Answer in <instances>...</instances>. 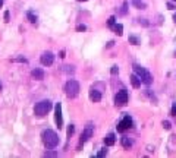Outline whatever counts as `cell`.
<instances>
[{"instance_id": "cell-1", "label": "cell", "mask_w": 176, "mask_h": 158, "mask_svg": "<svg viewBox=\"0 0 176 158\" xmlns=\"http://www.w3.org/2000/svg\"><path fill=\"white\" fill-rule=\"evenodd\" d=\"M41 138H43V143L46 145L47 148H56L57 143H59V136L54 130H50L47 129L41 133Z\"/></svg>"}, {"instance_id": "cell-2", "label": "cell", "mask_w": 176, "mask_h": 158, "mask_svg": "<svg viewBox=\"0 0 176 158\" xmlns=\"http://www.w3.org/2000/svg\"><path fill=\"white\" fill-rule=\"evenodd\" d=\"M52 101H49V100H43V101L37 102L35 107H34V113H35V116L38 117H43V116H46L47 113L52 110Z\"/></svg>"}, {"instance_id": "cell-3", "label": "cell", "mask_w": 176, "mask_h": 158, "mask_svg": "<svg viewBox=\"0 0 176 158\" xmlns=\"http://www.w3.org/2000/svg\"><path fill=\"white\" fill-rule=\"evenodd\" d=\"M134 70H135V73L140 76V79H141L142 84H145V85H150L151 82H153V76H151V73L147 70V69H144L142 66H140V65H137V63H135V65H134Z\"/></svg>"}, {"instance_id": "cell-4", "label": "cell", "mask_w": 176, "mask_h": 158, "mask_svg": "<svg viewBox=\"0 0 176 158\" xmlns=\"http://www.w3.org/2000/svg\"><path fill=\"white\" fill-rule=\"evenodd\" d=\"M65 94H66L69 98H75L78 94H79V84H78L75 79L67 81L66 85H65Z\"/></svg>"}, {"instance_id": "cell-5", "label": "cell", "mask_w": 176, "mask_h": 158, "mask_svg": "<svg viewBox=\"0 0 176 158\" xmlns=\"http://www.w3.org/2000/svg\"><path fill=\"white\" fill-rule=\"evenodd\" d=\"M126 102H128V91L126 89H120L116 94V97H114V104H116V107H123Z\"/></svg>"}, {"instance_id": "cell-6", "label": "cell", "mask_w": 176, "mask_h": 158, "mask_svg": "<svg viewBox=\"0 0 176 158\" xmlns=\"http://www.w3.org/2000/svg\"><path fill=\"white\" fill-rule=\"evenodd\" d=\"M131 128H132V119L129 116H125L118 124V132H125V130H128Z\"/></svg>"}, {"instance_id": "cell-7", "label": "cell", "mask_w": 176, "mask_h": 158, "mask_svg": "<svg viewBox=\"0 0 176 158\" xmlns=\"http://www.w3.org/2000/svg\"><path fill=\"white\" fill-rule=\"evenodd\" d=\"M54 120H56V124L59 129H62L63 126V119H62V104L57 102L56 107H54Z\"/></svg>"}, {"instance_id": "cell-8", "label": "cell", "mask_w": 176, "mask_h": 158, "mask_svg": "<svg viewBox=\"0 0 176 158\" xmlns=\"http://www.w3.org/2000/svg\"><path fill=\"white\" fill-rule=\"evenodd\" d=\"M40 61H41V65H44V66H52L53 61H54V56H53V53H50V51L43 53L41 57H40Z\"/></svg>"}, {"instance_id": "cell-9", "label": "cell", "mask_w": 176, "mask_h": 158, "mask_svg": "<svg viewBox=\"0 0 176 158\" xmlns=\"http://www.w3.org/2000/svg\"><path fill=\"white\" fill-rule=\"evenodd\" d=\"M93 130H94V128L91 126V124H88L87 128L84 129L82 135H81V141H79V142H81V145H82V143H85V142L88 141V139L93 136Z\"/></svg>"}, {"instance_id": "cell-10", "label": "cell", "mask_w": 176, "mask_h": 158, "mask_svg": "<svg viewBox=\"0 0 176 158\" xmlns=\"http://www.w3.org/2000/svg\"><path fill=\"white\" fill-rule=\"evenodd\" d=\"M90 100L93 102H99L100 100H101V94H100V91H97V89H91L90 91Z\"/></svg>"}, {"instance_id": "cell-11", "label": "cell", "mask_w": 176, "mask_h": 158, "mask_svg": "<svg viewBox=\"0 0 176 158\" xmlns=\"http://www.w3.org/2000/svg\"><path fill=\"white\" fill-rule=\"evenodd\" d=\"M104 143H106V147H113L114 143H116V136H114L113 133H109L104 138Z\"/></svg>"}, {"instance_id": "cell-12", "label": "cell", "mask_w": 176, "mask_h": 158, "mask_svg": "<svg viewBox=\"0 0 176 158\" xmlns=\"http://www.w3.org/2000/svg\"><path fill=\"white\" fill-rule=\"evenodd\" d=\"M31 76L34 78V79H37V81H41V79H44V72H43L41 69H34V70L31 72Z\"/></svg>"}, {"instance_id": "cell-13", "label": "cell", "mask_w": 176, "mask_h": 158, "mask_svg": "<svg viewBox=\"0 0 176 158\" xmlns=\"http://www.w3.org/2000/svg\"><path fill=\"white\" fill-rule=\"evenodd\" d=\"M131 84H132V87L134 88H140L141 87V79L140 76L135 73V75H131Z\"/></svg>"}, {"instance_id": "cell-14", "label": "cell", "mask_w": 176, "mask_h": 158, "mask_svg": "<svg viewBox=\"0 0 176 158\" xmlns=\"http://www.w3.org/2000/svg\"><path fill=\"white\" fill-rule=\"evenodd\" d=\"M120 142H122V147H123V148H126V149H129L131 147H132V141H131L128 136H123Z\"/></svg>"}, {"instance_id": "cell-15", "label": "cell", "mask_w": 176, "mask_h": 158, "mask_svg": "<svg viewBox=\"0 0 176 158\" xmlns=\"http://www.w3.org/2000/svg\"><path fill=\"white\" fill-rule=\"evenodd\" d=\"M112 28H113V31L116 32V34H118V35H122V34H123V26L120 25V24H118V25H113Z\"/></svg>"}, {"instance_id": "cell-16", "label": "cell", "mask_w": 176, "mask_h": 158, "mask_svg": "<svg viewBox=\"0 0 176 158\" xmlns=\"http://www.w3.org/2000/svg\"><path fill=\"white\" fill-rule=\"evenodd\" d=\"M132 3H134L135 7H138V9H144L145 5L142 3V0H132Z\"/></svg>"}, {"instance_id": "cell-17", "label": "cell", "mask_w": 176, "mask_h": 158, "mask_svg": "<svg viewBox=\"0 0 176 158\" xmlns=\"http://www.w3.org/2000/svg\"><path fill=\"white\" fill-rule=\"evenodd\" d=\"M128 41H129L131 44H134V46H138V44H140V40H138V38H137L135 35H129Z\"/></svg>"}, {"instance_id": "cell-18", "label": "cell", "mask_w": 176, "mask_h": 158, "mask_svg": "<svg viewBox=\"0 0 176 158\" xmlns=\"http://www.w3.org/2000/svg\"><path fill=\"white\" fill-rule=\"evenodd\" d=\"M28 19H30V22H32V24H35L37 22V16L32 13V12H28Z\"/></svg>"}, {"instance_id": "cell-19", "label": "cell", "mask_w": 176, "mask_h": 158, "mask_svg": "<svg viewBox=\"0 0 176 158\" xmlns=\"http://www.w3.org/2000/svg\"><path fill=\"white\" fill-rule=\"evenodd\" d=\"M73 132H75V128H73V124H71V126H69V129H67V136L71 138V136L73 135Z\"/></svg>"}, {"instance_id": "cell-20", "label": "cell", "mask_w": 176, "mask_h": 158, "mask_svg": "<svg viewBox=\"0 0 176 158\" xmlns=\"http://www.w3.org/2000/svg\"><path fill=\"white\" fill-rule=\"evenodd\" d=\"M163 128L166 129V130H169V129L172 128V124H170V122H167V120H164V122H163Z\"/></svg>"}, {"instance_id": "cell-21", "label": "cell", "mask_w": 176, "mask_h": 158, "mask_svg": "<svg viewBox=\"0 0 176 158\" xmlns=\"http://www.w3.org/2000/svg\"><path fill=\"white\" fill-rule=\"evenodd\" d=\"M114 20H116V19H114V16H110V19L107 20V25H109L110 28H112V26L114 25Z\"/></svg>"}, {"instance_id": "cell-22", "label": "cell", "mask_w": 176, "mask_h": 158, "mask_svg": "<svg viewBox=\"0 0 176 158\" xmlns=\"http://www.w3.org/2000/svg\"><path fill=\"white\" fill-rule=\"evenodd\" d=\"M118 72H119V67H118V66H112V69H110V73H112V75H116Z\"/></svg>"}, {"instance_id": "cell-23", "label": "cell", "mask_w": 176, "mask_h": 158, "mask_svg": "<svg viewBox=\"0 0 176 158\" xmlns=\"http://www.w3.org/2000/svg\"><path fill=\"white\" fill-rule=\"evenodd\" d=\"M106 154H107V149H101V151H100V152L97 154V157H99V158H101V157H104Z\"/></svg>"}, {"instance_id": "cell-24", "label": "cell", "mask_w": 176, "mask_h": 158, "mask_svg": "<svg viewBox=\"0 0 176 158\" xmlns=\"http://www.w3.org/2000/svg\"><path fill=\"white\" fill-rule=\"evenodd\" d=\"M172 116H176V102H173V106H172Z\"/></svg>"}, {"instance_id": "cell-25", "label": "cell", "mask_w": 176, "mask_h": 158, "mask_svg": "<svg viewBox=\"0 0 176 158\" xmlns=\"http://www.w3.org/2000/svg\"><path fill=\"white\" fill-rule=\"evenodd\" d=\"M76 29L78 31H85V29H87V26H85V25H78Z\"/></svg>"}, {"instance_id": "cell-26", "label": "cell", "mask_w": 176, "mask_h": 158, "mask_svg": "<svg viewBox=\"0 0 176 158\" xmlns=\"http://www.w3.org/2000/svg\"><path fill=\"white\" fill-rule=\"evenodd\" d=\"M54 155H56V152H52V151H50V152H46V157H54Z\"/></svg>"}, {"instance_id": "cell-27", "label": "cell", "mask_w": 176, "mask_h": 158, "mask_svg": "<svg viewBox=\"0 0 176 158\" xmlns=\"http://www.w3.org/2000/svg\"><path fill=\"white\" fill-rule=\"evenodd\" d=\"M5 20L9 22V12H5Z\"/></svg>"}, {"instance_id": "cell-28", "label": "cell", "mask_w": 176, "mask_h": 158, "mask_svg": "<svg viewBox=\"0 0 176 158\" xmlns=\"http://www.w3.org/2000/svg\"><path fill=\"white\" fill-rule=\"evenodd\" d=\"M15 60H16V61H24V63H25V61H26L25 59H22V57H18V59H15Z\"/></svg>"}, {"instance_id": "cell-29", "label": "cell", "mask_w": 176, "mask_h": 158, "mask_svg": "<svg viewBox=\"0 0 176 158\" xmlns=\"http://www.w3.org/2000/svg\"><path fill=\"white\" fill-rule=\"evenodd\" d=\"M167 7H169V9H175V6L172 5V3H167Z\"/></svg>"}, {"instance_id": "cell-30", "label": "cell", "mask_w": 176, "mask_h": 158, "mask_svg": "<svg viewBox=\"0 0 176 158\" xmlns=\"http://www.w3.org/2000/svg\"><path fill=\"white\" fill-rule=\"evenodd\" d=\"M113 44H114V43H113V41H110V43H109V44H107V48H110V47H113Z\"/></svg>"}, {"instance_id": "cell-31", "label": "cell", "mask_w": 176, "mask_h": 158, "mask_svg": "<svg viewBox=\"0 0 176 158\" xmlns=\"http://www.w3.org/2000/svg\"><path fill=\"white\" fill-rule=\"evenodd\" d=\"M173 22H175V24H176V13H175V15H173Z\"/></svg>"}, {"instance_id": "cell-32", "label": "cell", "mask_w": 176, "mask_h": 158, "mask_svg": "<svg viewBox=\"0 0 176 158\" xmlns=\"http://www.w3.org/2000/svg\"><path fill=\"white\" fill-rule=\"evenodd\" d=\"M2 6H3V0H0V7H2Z\"/></svg>"}, {"instance_id": "cell-33", "label": "cell", "mask_w": 176, "mask_h": 158, "mask_svg": "<svg viewBox=\"0 0 176 158\" xmlns=\"http://www.w3.org/2000/svg\"><path fill=\"white\" fill-rule=\"evenodd\" d=\"M78 2H87V0H78Z\"/></svg>"}, {"instance_id": "cell-34", "label": "cell", "mask_w": 176, "mask_h": 158, "mask_svg": "<svg viewBox=\"0 0 176 158\" xmlns=\"http://www.w3.org/2000/svg\"><path fill=\"white\" fill-rule=\"evenodd\" d=\"M0 91H2V84H0Z\"/></svg>"}, {"instance_id": "cell-35", "label": "cell", "mask_w": 176, "mask_h": 158, "mask_svg": "<svg viewBox=\"0 0 176 158\" xmlns=\"http://www.w3.org/2000/svg\"><path fill=\"white\" fill-rule=\"evenodd\" d=\"M175 57H176V51H175Z\"/></svg>"}, {"instance_id": "cell-36", "label": "cell", "mask_w": 176, "mask_h": 158, "mask_svg": "<svg viewBox=\"0 0 176 158\" xmlns=\"http://www.w3.org/2000/svg\"><path fill=\"white\" fill-rule=\"evenodd\" d=\"M175 2H176V0H175Z\"/></svg>"}]
</instances>
